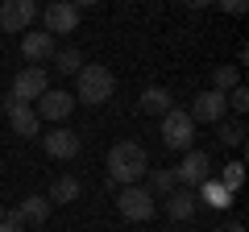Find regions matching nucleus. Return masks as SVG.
<instances>
[{"mask_svg": "<svg viewBox=\"0 0 249 232\" xmlns=\"http://www.w3.org/2000/svg\"><path fill=\"white\" fill-rule=\"evenodd\" d=\"M137 108H142V112H150V116H166L175 104H170V91H166V87H145L142 99H137Z\"/></svg>", "mask_w": 249, "mask_h": 232, "instance_id": "nucleus-17", "label": "nucleus"}, {"mask_svg": "<svg viewBox=\"0 0 249 232\" xmlns=\"http://www.w3.org/2000/svg\"><path fill=\"white\" fill-rule=\"evenodd\" d=\"M116 212H121L124 220H133V224H145L154 215V195L145 187H121V195H116Z\"/></svg>", "mask_w": 249, "mask_h": 232, "instance_id": "nucleus-5", "label": "nucleus"}, {"mask_svg": "<svg viewBox=\"0 0 249 232\" xmlns=\"http://www.w3.org/2000/svg\"><path fill=\"white\" fill-rule=\"evenodd\" d=\"M54 58H58V71H62V75H79V71H83V54L75 50V46L54 50Z\"/></svg>", "mask_w": 249, "mask_h": 232, "instance_id": "nucleus-21", "label": "nucleus"}, {"mask_svg": "<svg viewBox=\"0 0 249 232\" xmlns=\"http://www.w3.org/2000/svg\"><path fill=\"white\" fill-rule=\"evenodd\" d=\"M196 207H199V199H196V191H170L166 195V215L175 224H183V220H191V215H196Z\"/></svg>", "mask_w": 249, "mask_h": 232, "instance_id": "nucleus-15", "label": "nucleus"}, {"mask_svg": "<svg viewBox=\"0 0 249 232\" xmlns=\"http://www.w3.org/2000/svg\"><path fill=\"white\" fill-rule=\"evenodd\" d=\"M208 179H212V158H208L204 149H187V158L178 162V170H175V182H183L187 191H199Z\"/></svg>", "mask_w": 249, "mask_h": 232, "instance_id": "nucleus-4", "label": "nucleus"}, {"mask_svg": "<svg viewBox=\"0 0 249 232\" xmlns=\"http://www.w3.org/2000/svg\"><path fill=\"white\" fill-rule=\"evenodd\" d=\"M241 179H245V170H241V162H229V166H224V174L216 182H220L224 191H229V195H237L241 191Z\"/></svg>", "mask_w": 249, "mask_h": 232, "instance_id": "nucleus-22", "label": "nucleus"}, {"mask_svg": "<svg viewBox=\"0 0 249 232\" xmlns=\"http://www.w3.org/2000/svg\"><path fill=\"white\" fill-rule=\"evenodd\" d=\"M42 145H46V153H50V158H58V162L79 158V149H83L79 133H75V129H62V125H54L50 133H42Z\"/></svg>", "mask_w": 249, "mask_h": 232, "instance_id": "nucleus-8", "label": "nucleus"}, {"mask_svg": "<svg viewBox=\"0 0 249 232\" xmlns=\"http://www.w3.org/2000/svg\"><path fill=\"white\" fill-rule=\"evenodd\" d=\"M42 21H46V33H75L79 29V9L75 4H67V0H54V4H46L42 9Z\"/></svg>", "mask_w": 249, "mask_h": 232, "instance_id": "nucleus-9", "label": "nucleus"}, {"mask_svg": "<svg viewBox=\"0 0 249 232\" xmlns=\"http://www.w3.org/2000/svg\"><path fill=\"white\" fill-rule=\"evenodd\" d=\"M150 170V153L137 141H116L108 149V182H121V187H137Z\"/></svg>", "mask_w": 249, "mask_h": 232, "instance_id": "nucleus-1", "label": "nucleus"}, {"mask_svg": "<svg viewBox=\"0 0 249 232\" xmlns=\"http://www.w3.org/2000/svg\"><path fill=\"white\" fill-rule=\"evenodd\" d=\"M9 125H13V133L25 137V141L42 133V120H37V112H34L29 104H13V108H9Z\"/></svg>", "mask_w": 249, "mask_h": 232, "instance_id": "nucleus-14", "label": "nucleus"}, {"mask_svg": "<svg viewBox=\"0 0 249 232\" xmlns=\"http://www.w3.org/2000/svg\"><path fill=\"white\" fill-rule=\"evenodd\" d=\"M145 179H150V195H170V191L178 187L175 182V170H145Z\"/></svg>", "mask_w": 249, "mask_h": 232, "instance_id": "nucleus-19", "label": "nucleus"}, {"mask_svg": "<svg viewBox=\"0 0 249 232\" xmlns=\"http://www.w3.org/2000/svg\"><path fill=\"white\" fill-rule=\"evenodd\" d=\"M224 99H229V108H237V112H245V108H249V91L245 87H232Z\"/></svg>", "mask_w": 249, "mask_h": 232, "instance_id": "nucleus-24", "label": "nucleus"}, {"mask_svg": "<svg viewBox=\"0 0 249 232\" xmlns=\"http://www.w3.org/2000/svg\"><path fill=\"white\" fill-rule=\"evenodd\" d=\"M46 91H50L46 71H42V66H25V71H17V79H13V91H9V96L17 99V104H29V99H42Z\"/></svg>", "mask_w": 249, "mask_h": 232, "instance_id": "nucleus-7", "label": "nucleus"}, {"mask_svg": "<svg viewBox=\"0 0 249 232\" xmlns=\"http://www.w3.org/2000/svg\"><path fill=\"white\" fill-rule=\"evenodd\" d=\"M34 112H37V120H54V125H62V120L75 112V96H71V91H54L50 87L42 99H37Z\"/></svg>", "mask_w": 249, "mask_h": 232, "instance_id": "nucleus-11", "label": "nucleus"}, {"mask_svg": "<svg viewBox=\"0 0 249 232\" xmlns=\"http://www.w3.org/2000/svg\"><path fill=\"white\" fill-rule=\"evenodd\" d=\"M112 91H116V75L108 71V66H100V63H83V71H79V87H75V99H83V104H104V99H112Z\"/></svg>", "mask_w": 249, "mask_h": 232, "instance_id": "nucleus-2", "label": "nucleus"}, {"mask_svg": "<svg viewBox=\"0 0 249 232\" xmlns=\"http://www.w3.org/2000/svg\"><path fill=\"white\" fill-rule=\"evenodd\" d=\"M216 232H245V224H237V220H229V224H220Z\"/></svg>", "mask_w": 249, "mask_h": 232, "instance_id": "nucleus-26", "label": "nucleus"}, {"mask_svg": "<svg viewBox=\"0 0 249 232\" xmlns=\"http://www.w3.org/2000/svg\"><path fill=\"white\" fill-rule=\"evenodd\" d=\"M0 220H4V212H0Z\"/></svg>", "mask_w": 249, "mask_h": 232, "instance_id": "nucleus-27", "label": "nucleus"}, {"mask_svg": "<svg viewBox=\"0 0 249 232\" xmlns=\"http://www.w3.org/2000/svg\"><path fill=\"white\" fill-rule=\"evenodd\" d=\"M224 108H229V99L220 96V91H199L196 99H191V120L196 125H220L224 120Z\"/></svg>", "mask_w": 249, "mask_h": 232, "instance_id": "nucleus-10", "label": "nucleus"}, {"mask_svg": "<svg viewBox=\"0 0 249 232\" xmlns=\"http://www.w3.org/2000/svg\"><path fill=\"white\" fill-rule=\"evenodd\" d=\"M0 232H25V224H17L13 215H4V220H0Z\"/></svg>", "mask_w": 249, "mask_h": 232, "instance_id": "nucleus-25", "label": "nucleus"}, {"mask_svg": "<svg viewBox=\"0 0 249 232\" xmlns=\"http://www.w3.org/2000/svg\"><path fill=\"white\" fill-rule=\"evenodd\" d=\"M79 195H83V182L75 174H58L50 182V191H46V203H75Z\"/></svg>", "mask_w": 249, "mask_h": 232, "instance_id": "nucleus-16", "label": "nucleus"}, {"mask_svg": "<svg viewBox=\"0 0 249 232\" xmlns=\"http://www.w3.org/2000/svg\"><path fill=\"white\" fill-rule=\"evenodd\" d=\"M17 224H34V228H42L46 220H50V203H46V195H25L21 199L17 212H9Z\"/></svg>", "mask_w": 249, "mask_h": 232, "instance_id": "nucleus-13", "label": "nucleus"}, {"mask_svg": "<svg viewBox=\"0 0 249 232\" xmlns=\"http://www.w3.org/2000/svg\"><path fill=\"white\" fill-rule=\"evenodd\" d=\"M216 137H220L224 145H241V141H245V125H241V120H220Z\"/></svg>", "mask_w": 249, "mask_h": 232, "instance_id": "nucleus-23", "label": "nucleus"}, {"mask_svg": "<svg viewBox=\"0 0 249 232\" xmlns=\"http://www.w3.org/2000/svg\"><path fill=\"white\" fill-rule=\"evenodd\" d=\"M162 141L170 145V149H191V141H196V120L183 112V108H170L166 116H162Z\"/></svg>", "mask_w": 249, "mask_h": 232, "instance_id": "nucleus-3", "label": "nucleus"}, {"mask_svg": "<svg viewBox=\"0 0 249 232\" xmlns=\"http://www.w3.org/2000/svg\"><path fill=\"white\" fill-rule=\"evenodd\" d=\"M196 199H204V203H208V207H216V212H224V207H232V195H229V191H224V187H220L216 179H208L204 187L196 191Z\"/></svg>", "mask_w": 249, "mask_h": 232, "instance_id": "nucleus-18", "label": "nucleus"}, {"mask_svg": "<svg viewBox=\"0 0 249 232\" xmlns=\"http://www.w3.org/2000/svg\"><path fill=\"white\" fill-rule=\"evenodd\" d=\"M34 21H37L34 0H4L0 4V29H9V33H29Z\"/></svg>", "mask_w": 249, "mask_h": 232, "instance_id": "nucleus-6", "label": "nucleus"}, {"mask_svg": "<svg viewBox=\"0 0 249 232\" xmlns=\"http://www.w3.org/2000/svg\"><path fill=\"white\" fill-rule=\"evenodd\" d=\"M232 87H241V75H237V66H216V71H212V91L229 96Z\"/></svg>", "mask_w": 249, "mask_h": 232, "instance_id": "nucleus-20", "label": "nucleus"}, {"mask_svg": "<svg viewBox=\"0 0 249 232\" xmlns=\"http://www.w3.org/2000/svg\"><path fill=\"white\" fill-rule=\"evenodd\" d=\"M54 50H58V46H54V37L46 33V29H29V33H21V54H25V63H50L54 58Z\"/></svg>", "mask_w": 249, "mask_h": 232, "instance_id": "nucleus-12", "label": "nucleus"}]
</instances>
